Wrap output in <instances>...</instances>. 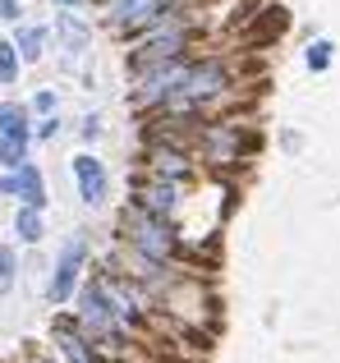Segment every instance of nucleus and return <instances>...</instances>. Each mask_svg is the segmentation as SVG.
Returning <instances> with one entry per match:
<instances>
[{
    "mask_svg": "<svg viewBox=\"0 0 340 363\" xmlns=\"http://www.w3.org/2000/svg\"><path fill=\"white\" fill-rule=\"evenodd\" d=\"M120 244L143 253V257H157V262H175V267L188 257V240L179 235V225L166 221V216L143 212L134 203L120 212Z\"/></svg>",
    "mask_w": 340,
    "mask_h": 363,
    "instance_id": "f257e3e1",
    "label": "nucleus"
},
{
    "mask_svg": "<svg viewBox=\"0 0 340 363\" xmlns=\"http://www.w3.org/2000/svg\"><path fill=\"white\" fill-rule=\"evenodd\" d=\"M258 152V133L249 129L239 116H212L203 120V129L193 133V157L212 170H230V166H244V157Z\"/></svg>",
    "mask_w": 340,
    "mask_h": 363,
    "instance_id": "f03ea898",
    "label": "nucleus"
},
{
    "mask_svg": "<svg viewBox=\"0 0 340 363\" xmlns=\"http://www.w3.org/2000/svg\"><path fill=\"white\" fill-rule=\"evenodd\" d=\"M147 175L170 179V184H188L198 175V157L184 143H166V138H147Z\"/></svg>",
    "mask_w": 340,
    "mask_h": 363,
    "instance_id": "7ed1b4c3",
    "label": "nucleus"
},
{
    "mask_svg": "<svg viewBox=\"0 0 340 363\" xmlns=\"http://www.w3.org/2000/svg\"><path fill=\"white\" fill-rule=\"evenodd\" d=\"M83 267H88V240L74 235V240L60 248V257H55V276H51V290H46V294H51V303H69L74 299Z\"/></svg>",
    "mask_w": 340,
    "mask_h": 363,
    "instance_id": "20e7f679",
    "label": "nucleus"
},
{
    "mask_svg": "<svg viewBox=\"0 0 340 363\" xmlns=\"http://www.w3.org/2000/svg\"><path fill=\"white\" fill-rule=\"evenodd\" d=\"M179 203H184V184H170V179H157V175H147L134 189V207H143L152 216H166V221L179 216Z\"/></svg>",
    "mask_w": 340,
    "mask_h": 363,
    "instance_id": "39448f33",
    "label": "nucleus"
},
{
    "mask_svg": "<svg viewBox=\"0 0 340 363\" xmlns=\"http://www.w3.org/2000/svg\"><path fill=\"white\" fill-rule=\"evenodd\" d=\"M69 175H74V184H79L83 207H101V203H106V194H110V175H106V166H101L92 152H79V157L69 161Z\"/></svg>",
    "mask_w": 340,
    "mask_h": 363,
    "instance_id": "423d86ee",
    "label": "nucleus"
},
{
    "mask_svg": "<svg viewBox=\"0 0 340 363\" xmlns=\"http://www.w3.org/2000/svg\"><path fill=\"white\" fill-rule=\"evenodd\" d=\"M55 350H60V363H101L97 345L74 322H55Z\"/></svg>",
    "mask_w": 340,
    "mask_h": 363,
    "instance_id": "0eeeda50",
    "label": "nucleus"
},
{
    "mask_svg": "<svg viewBox=\"0 0 340 363\" xmlns=\"http://www.w3.org/2000/svg\"><path fill=\"white\" fill-rule=\"evenodd\" d=\"M55 33H60L64 51H74V55H83V51H88V42H92V28L79 18V9H64V14H55Z\"/></svg>",
    "mask_w": 340,
    "mask_h": 363,
    "instance_id": "6e6552de",
    "label": "nucleus"
},
{
    "mask_svg": "<svg viewBox=\"0 0 340 363\" xmlns=\"http://www.w3.org/2000/svg\"><path fill=\"white\" fill-rule=\"evenodd\" d=\"M14 175H18V203L42 212V207H46V179H42V170H37L33 161H18Z\"/></svg>",
    "mask_w": 340,
    "mask_h": 363,
    "instance_id": "1a4fd4ad",
    "label": "nucleus"
},
{
    "mask_svg": "<svg viewBox=\"0 0 340 363\" xmlns=\"http://www.w3.org/2000/svg\"><path fill=\"white\" fill-rule=\"evenodd\" d=\"M14 51H18V60H23V65H37L46 55V28L42 23H18Z\"/></svg>",
    "mask_w": 340,
    "mask_h": 363,
    "instance_id": "9d476101",
    "label": "nucleus"
},
{
    "mask_svg": "<svg viewBox=\"0 0 340 363\" xmlns=\"http://www.w3.org/2000/svg\"><path fill=\"white\" fill-rule=\"evenodd\" d=\"M0 138L33 143V124H28V106H18V101H5V106H0Z\"/></svg>",
    "mask_w": 340,
    "mask_h": 363,
    "instance_id": "9b49d317",
    "label": "nucleus"
},
{
    "mask_svg": "<svg viewBox=\"0 0 340 363\" xmlns=\"http://www.w3.org/2000/svg\"><path fill=\"white\" fill-rule=\"evenodd\" d=\"M14 235L23 244H42L46 240V221H42V212H37V207H23V212L14 216Z\"/></svg>",
    "mask_w": 340,
    "mask_h": 363,
    "instance_id": "f8f14e48",
    "label": "nucleus"
},
{
    "mask_svg": "<svg viewBox=\"0 0 340 363\" xmlns=\"http://www.w3.org/2000/svg\"><path fill=\"white\" fill-rule=\"evenodd\" d=\"M18 281V253L9 244H0V294H9Z\"/></svg>",
    "mask_w": 340,
    "mask_h": 363,
    "instance_id": "ddd939ff",
    "label": "nucleus"
},
{
    "mask_svg": "<svg viewBox=\"0 0 340 363\" xmlns=\"http://www.w3.org/2000/svg\"><path fill=\"white\" fill-rule=\"evenodd\" d=\"M18 69H23V60H18L14 42H0V83H18Z\"/></svg>",
    "mask_w": 340,
    "mask_h": 363,
    "instance_id": "4468645a",
    "label": "nucleus"
},
{
    "mask_svg": "<svg viewBox=\"0 0 340 363\" xmlns=\"http://www.w3.org/2000/svg\"><path fill=\"white\" fill-rule=\"evenodd\" d=\"M332 65V42H313L308 46V69H327Z\"/></svg>",
    "mask_w": 340,
    "mask_h": 363,
    "instance_id": "2eb2a0df",
    "label": "nucleus"
},
{
    "mask_svg": "<svg viewBox=\"0 0 340 363\" xmlns=\"http://www.w3.org/2000/svg\"><path fill=\"white\" fill-rule=\"evenodd\" d=\"M55 133H60V120H55V111H51V116H42V120L33 124V138H42V143H51Z\"/></svg>",
    "mask_w": 340,
    "mask_h": 363,
    "instance_id": "dca6fc26",
    "label": "nucleus"
},
{
    "mask_svg": "<svg viewBox=\"0 0 340 363\" xmlns=\"http://www.w3.org/2000/svg\"><path fill=\"white\" fill-rule=\"evenodd\" d=\"M0 18H5V23H18V18H23V5H18V0H0Z\"/></svg>",
    "mask_w": 340,
    "mask_h": 363,
    "instance_id": "f3484780",
    "label": "nucleus"
},
{
    "mask_svg": "<svg viewBox=\"0 0 340 363\" xmlns=\"http://www.w3.org/2000/svg\"><path fill=\"white\" fill-rule=\"evenodd\" d=\"M0 198H18V175H14V170L0 175Z\"/></svg>",
    "mask_w": 340,
    "mask_h": 363,
    "instance_id": "a211bd4d",
    "label": "nucleus"
},
{
    "mask_svg": "<svg viewBox=\"0 0 340 363\" xmlns=\"http://www.w3.org/2000/svg\"><path fill=\"white\" fill-rule=\"evenodd\" d=\"M33 106L42 111V116H51V111H55V92H37V97H33Z\"/></svg>",
    "mask_w": 340,
    "mask_h": 363,
    "instance_id": "6ab92c4d",
    "label": "nucleus"
},
{
    "mask_svg": "<svg viewBox=\"0 0 340 363\" xmlns=\"http://www.w3.org/2000/svg\"><path fill=\"white\" fill-rule=\"evenodd\" d=\"M83 138H88V143H92V138H101V120H97V116L83 120Z\"/></svg>",
    "mask_w": 340,
    "mask_h": 363,
    "instance_id": "aec40b11",
    "label": "nucleus"
},
{
    "mask_svg": "<svg viewBox=\"0 0 340 363\" xmlns=\"http://www.w3.org/2000/svg\"><path fill=\"white\" fill-rule=\"evenodd\" d=\"M55 5H60V9H83L88 0H55Z\"/></svg>",
    "mask_w": 340,
    "mask_h": 363,
    "instance_id": "412c9836",
    "label": "nucleus"
},
{
    "mask_svg": "<svg viewBox=\"0 0 340 363\" xmlns=\"http://www.w3.org/2000/svg\"><path fill=\"white\" fill-rule=\"evenodd\" d=\"M28 363H55V359H42V354H37V359H28Z\"/></svg>",
    "mask_w": 340,
    "mask_h": 363,
    "instance_id": "4be33fe9",
    "label": "nucleus"
}]
</instances>
